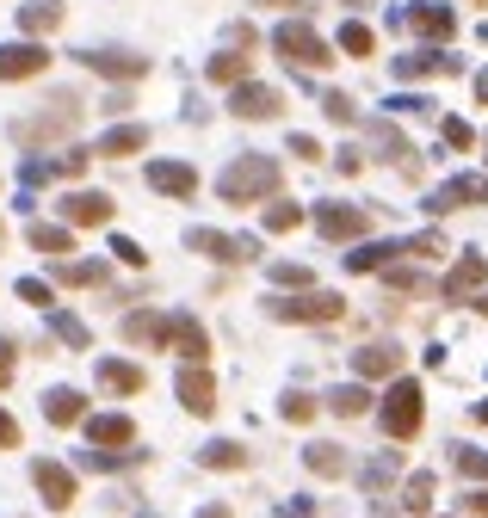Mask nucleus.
I'll use <instances>...</instances> for the list:
<instances>
[{
    "mask_svg": "<svg viewBox=\"0 0 488 518\" xmlns=\"http://www.w3.org/2000/svg\"><path fill=\"white\" fill-rule=\"evenodd\" d=\"M143 142H149V130H143V124H112V130H106V142H99V155H118V161H124V155H136Z\"/></svg>",
    "mask_w": 488,
    "mask_h": 518,
    "instance_id": "nucleus-22",
    "label": "nucleus"
},
{
    "mask_svg": "<svg viewBox=\"0 0 488 518\" xmlns=\"http://www.w3.org/2000/svg\"><path fill=\"white\" fill-rule=\"evenodd\" d=\"M19 296H25L31 309H44V315H50V284H44V278H19Z\"/></svg>",
    "mask_w": 488,
    "mask_h": 518,
    "instance_id": "nucleus-37",
    "label": "nucleus"
},
{
    "mask_svg": "<svg viewBox=\"0 0 488 518\" xmlns=\"http://www.w3.org/2000/svg\"><path fill=\"white\" fill-rule=\"evenodd\" d=\"M278 284H309V266H272Z\"/></svg>",
    "mask_w": 488,
    "mask_h": 518,
    "instance_id": "nucleus-47",
    "label": "nucleus"
},
{
    "mask_svg": "<svg viewBox=\"0 0 488 518\" xmlns=\"http://www.w3.org/2000/svg\"><path fill=\"white\" fill-rule=\"evenodd\" d=\"M451 204H488V179L464 173V179H451L445 192H433V210H451Z\"/></svg>",
    "mask_w": 488,
    "mask_h": 518,
    "instance_id": "nucleus-19",
    "label": "nucleus"
},
{
    "mask_svg": "<svg viewBox=\"0 0 488 518\" xmlns=\"http://www.w3.org/2000/svg\"><path fill=\"white\" fill-rule=\"evenodd\" d=\"M31 247H38V253H68V247H75V235L56 229V222H38V229H31Z\"/></svg>",
    "mask_w": 488,
    "mask_h": 518,
    "instance_id": "nucleus-30",
    "label": "nucleus"
},
{
    "mask_svg": "<svg viewBox=\"0 0 488 518\" xmlns=\"http://www.w3.org/2000/svg\"><path fill=\"white\" fill-rule=\"evenodd\" d=\"M297 222H303V210H297V204H272V210H266V229H278V235L297 229Z\"/></svg>",
    "mask_w": 488,
    "mask_h": 518,
    "instance_id": "nucleus-36",
    "label": "nucleus"
},
{
    "mask_svg": "<svg viewBox=\"0 0 488 518\" xmlns=\"http://www.w3.org/2000/svg\"><path fill=\"white\" fill-rule=\"evenodd\" d=\"M272 44H278V50H285V56H291L297 68H328V62H334V56H328V44H322V37H316V31H309L303 19H291V25H278V31H272Z\"/></svg>",
    "mask_w": 488,
    "mask_h": 518,
    "instance_id": "nucleus-3",
    "label": "nucleus"
},
{
    "mask_svg": "<svg viewBox=\"0 0 488 518\" xmlns=\"http://www.w3.org/2000/svg\"><path fill=\"white\" fill-rule=\"evenodd\" d=\"M68 13H62V0H25L19 7V31L25 37H44V31H56Z\"/></svg>",
    "mask_w": 488,
    "mask_h": 518,
    "instance_id": "nucleus-18",
    "label": "nucleus"
},
{
    "mask_svg": "<svg viewBox=\"0 0 488 518\" xmlns=\"http://www.w3.org/2000/svg\"><path fill=\"white\" fill-rule=\"evenodd\" d=\"M81 62H87V68H99V74H124V81L149 74V62H143V56H124V50H87Z\"/></svg>",
    "mask_w": 488,
    "mask_h": 518,
    "instance_id": "nucleus-20",
    "label": "nucleus"
},
{
    "mask_svg": "<svg viewBox=\"0 0 488 518\" xmlns=\"http://www.w3.org/2000/svg\"><path fill=\"white\" fill-rule=\"evenodd\" d=\"M13 364H19V346L7 340V333H0V389H7V383H13Z\"/></svg>",
    "mask_w": 488,
    "mask_h": 518,
    "instance_id": "nucleus-42",
    "label": "nucleus"
},
{
    "mask_svg": "<svg viewBox=\"0 0 488 518\" xmlns=\"http://www.w3.org/2000/svg\"><path fill=\"white\" fill-rule=\"evenodd\" d=\"M75 118H81V99H68V93H62V99H50L44 118H19V124H13V136H19V142H50V136H62Z\"/></svg>",
    "mask_w": 488,
    "mask_h": 518,
    "instance_id": "nucleus-5",
    "label": "nucleus"
},
{
    "mask_svg": "<svg viewBox=\"0 0 488 518\" xmlns=\"http://www.w3.org/2000/svg\"><path fill=\"white\" fill-rule=\"evenodd\" d=\"M173 395H180L192 414H211V407H217V383H211V370H204V364H186L180 383H173Z\"/></svg>",
    "mask_w": 488,
    "mask_h": 518,
    "instance_id": "nucleus-9",
    "label": "nucleus"
},
{
    "mask_svg": "<svg viewBox=\"0 0 488 518\" xmlns=\"http://www.w3.org/2000/svg\"><path fill=\"white\" fill-rule=\"evenodd\" d=\"M408 25L421 31V37H451V13H445V7H414Z\"/></svg>",
    "mask_w": 488,
    "mask_h": 518,
    "instance_id": "nucleus-27",
    "label": "nucleus"
},
{
    "mask_svg": "<svg viewBox=\"0 0 488 518\" xmlns=\"http://www.w3.org/2000/svg\"><path fill=\"white\" fill-rule=\"evenodd\" d=\"M316 229H322L328 241H353V235L365 229V210H353V204H328V210H316Z\"/></svg>",
    "mask_w": 488,
    "mask_h": 518,
    "instance_id": "nucleus-13",
    "label": "nucleus"
},
{
    "mask_svg": "<svg viewBox=\"0 0 488 518\" xmlns=\"http://www.w3.org/2000/svg\"><path fill=\"white\" fill-rule=\"evenodd\" d=\"M50 333H56V340H62V346H75V352H87V346H93V333H87V321H75V315H56V309H50Z\"/></svg>",
    "mask_w": 488,
    "mask_h": 518,
    "instance_id": "nucleus-26",
    "label": "nucleus"
},
{
    "mask_svg": "<svg viewBox=\"0 0 488 518\" xmlns=\"http://www.w3.org/2000/svg\"><path fill=\"white\" fill-rule=\"evenodd\" d=\"M427 500H433V475H408L402 506H408V512H427Z\"/></svg>",
    "mask_w": 488,
    "mask_h": 518,
    "instance_id": "nucleus-32",
    "label": "nucleus"
},
{
    "mask_svg": "<svg viewBox=\"0 0 488 518\" xmlns=\"http://www.w3.org/2000/svg\"><path fill=\"white\" fill-rule=\"evenodd\" d=\"M0 451H19V420L0 407Z\"/></svg>",
    "mask_w": 488,
    "mask_h": 518,
    "instance_id": "nucleus-43",
    "label": "nucleus"
},
{
    "mask_svg": "<svg viewBox=\"0 0 488 518\" xmlns=\"http://www.w3.org/2000/svg\"><path fill=\"white\" fill-rule=\"evenodd\" d=\"M106 266L99 259H56V284H99Z\"/></svg>",
    "mask_w": 488,
    "mask_h": 518,
    "instance_id": "nucleus-24",
    "label": "nucleus"
},
{
    "mask_svg": "<svg viewBox=\"0 0 488 518\" xmlns=\"http://www.w3.org/2000/svg\"><path fill=\"white\" fill-rule=\"evenodd\" d=\"M44 420H50V426H75V420H87V395L68 389V383H56V389L44 395Z\"/></svg>",
    "mask_w": 488,
    "mask_h": 518,
    "instance_id": "nucleus-11",
    "label": "nucleus"
},
{
    "mask_svg": "<svg viewBox=\"0 0 488 518\" xmlns=\"http://www.w3.org/2000/svg\"><path fill=\"white\" fill-rule=\"evenodd\" d=\"M390 475H396V457H377V463H365V488H383Z\"/></svg>",
    "mask_w": 488,
    "mask_h": 518,
    "instance_id": "nucleus-41",
    "label": "nucleus"
},
{
    "mask_svg": "<svg viewBox=\"0 0 488 518\" xmlns=\"http://www.w3.org/2000/svg\"><path fill=\"white\" fill-rule=\"evenodd\" d=\"M482 278H488V259H482V253H470V259H458V266H451L445 296H464V290H476Z\"/></svg>",
    "mask_w": 488,
    "mask_h": 518,
    "instance_id": "nucleus-23",
    "label": "nucleus"
},
{
    "mask_svg": "<svg viewBox=\"0 0 488 518\" xmlns=\"http://www.w3.org/2000/svg\"><path fill=\"white\" fill-rule=\"evenodd\" d=\"M390 253H408V247H396V241H377V247H359V253H346V266H353V272H371V266H383Z\"/></svg>",
    "mask_w": 488,
    "mask_h": 518,
    "instance_id": "nucleus-31",
    "label": "nucleus"
},
{
    "mask_svg": "<svg viewBox=\"0 0 488 518\" xmlns=\"http://www.w3.org/2000/svg\"><path fill=\"white\" fill-rule=\"evenodd\" d=\"M204 518H229V506H204Z\"/></svg>",
    "mask_w": 488,
    "mask_h": 518,
    "instance_id": "nucleus-50",
    "label": "nucleus"
},
{
    "mask_svg": "<svg viewBox=\"0 0 488 518\" xmlns=\"http://www.w3.org/2000/svg\"><path fill=\"white\" fill-rule=\"evenodd\" d=\"M167 321H173V315H161V309H136V315L124 321V340H130V346H167Z\"/></svg>",
    "mask_w": 488,
    "mask_h": 518,
    "instance_id": "nucleus-14",
    "label": "nucleus"
},
{
    "mask_svg": "<svg viewBox=\"0 0 488 518\" xmlns=\"http://www.w3.org/2000/svg\"><path fill=\"white\" fill-rule=\"evenodd\" d=\"M149 185H155V192H167V198H192L198 173H192L186 161H155V167H149Z\"/></svg>",
    "mask_w": 488,
    "mask_h": 518,
    "instance_id": "nucleus-15",
    "label": "nucleus"
},
{
    "mask_svg": "<svg viewBox=\"0 0 488 518\" xmlns=\"http://www.w3.org/2000/svg\"><path fill=\"white\" fill-rule=\"evenodd\" d=\"M50 68V50L38 37H25V44H0V81H31V74Z\"/></svg>",
    "mask_w": 488,
    "mask_h": 518,
    "instance_id": "nucleus-7",
    "label": "nucleus"
},
{
    "mask_svg": "<svg viewBox=\"0 0 488 518\" xmlns=\"http://www.w3.org/2000/svg\"><path fill=\"white\" fill-rule=\"evenodd\" d=\"M87 161H93V155H87V148H68V155H56V173H68V179H81V173H87Z\"/></svg>",
    "mask_w": 488,
    "mask_h": 518,
    "instance_id": "nucleus-39",
    "label": "nucleus"
},
{
    "mask_svg": "<svg viewBox=\"0 0 488 518\" xmlns=\"http://www.w3.org/2000/svg\"><path fill=\"white\" fill-rule=\"evenodd\" d=\"M285 420H297V426H303V420H316V395L291 389V395H285Z\"/></svg>",
    "mask_w": 488,
    "mask_h": 518,
    "instance_id": "nucleus-35",
    "label": "nucleus"
},
{
    "mask_svg": "<svg viewBox=\"0 0 488 518\" xmlns=\"http://www.w3.org/2000/svg\"><path fill=\"white\" fill-rule=\"evenodd\" d=\"M229 111H235V118H272V111H278V87H260V81H248V87H235V99H229Z\"/></svg>",
    "mask_w": 488,
    "mask_h": 518,
    "instance_id": "nucleus-16",
    "label": "nucleus"
},
{
    "mask_svg": "<svg viewBox=\"0 0 488 518\" xmlns=\"http://www.w3.org/2000/svg\"><path fill=\"white\" fill-rule=\"evenodd\" d=\"M445 142H451V148H470L476 136H470V124H464V118H445Z\"/></svg>",
    "mask_w": 488,
    "mask_h": 518,
    "instance_id": "nucleus-44",
    "label": "nucleus"
},
{
    "mask_svg": "<svg viewBox=\"0 0 488 518\" xmlns=\"http://www.w3.org/2000/svg\"><path fill=\"white\" fill-rule=\"evenodd\" d=\"M167 346L180 352L186 364H204V352H211V333H204L192 315H173V321H167Z\"/></svg>",
    "mask_w": 488,
    "mask_h": 518,
    "instance_id": "nucleus-10",
    "label": "nucleus"
},
{
    "mask_svg": "<svg viewBox=\"0 0 488 518\" xmlns=\"http://www.w3.org/2000/svg\"><path fill=\"white\" fill-rule=\"evenodd\" d=\"M470 512H488V494H470Z\"/></svg>",
    "mask_w": 488,
    "mask_h": 518,
    "instance_id": "nucleus-49",
    "label": "nucleus"
},
{
    "mask_svg": "<svg viewBox=\"0 0 488 518\" xmlns=\"http://www.w3.org/2000/svg\"><path fill=\"white\" fill-rule=\"evenodd\" d=\"M87 438L99 451H118V444L136 438V426H130V414H87Z\"/></svg>",
    "mask_w": 488,
    "mask_h": 518,
    "instance_id": "nucleus-12",
    "label": "nucleus"
},
{
    "mask_svg": "<svg viewBox=\"0 0 488 518\" xmlns=\"http://www.w3.org/2000/svg\"><path fill=\"white\" fill-rule=\"evenodd\" d=\"M451 463H458L464 475H482V481H488V451H470V444H458V457H451Z\"/></svg>",
    "mask_w": 488,
    "mask_h": 518,
    "instance_id": "nucleus-38",
    "label": "nucleus"
},
{
    "mask_svg": "<svg viewBox=\"0 0 488 518\" xmlns=\"http://www.w3.org/2000/svg\"><path fill=\"white\" fill-rule=\"evenodd\" d=\"M260 7H297V0H260Z\"/></svg>",
    "mask_w": 488,
    "mask_h": 518,
    "instance_id": "nucleus-53",
    "label": "nucleus"
},
{
    "mask_svg": "<svg viewBox=\"0 0 488 518\" xmlns=\"http://www.w3.org/2000/svg\"><path fill=\"white\" fill-rule=\"evenodd\" d=\"M31 481H38L44 506H56V512H68V506L81 500V488H75V469H68V463H56V457H38V463H31Z\"/></svg>",
    "mask_w": 488,
    "mask_h": 518,
    "instance_id": "nucleus-4",
    "label": "nucleus"
},
{
    "mask_svg": "<svg viewBox=\"0 0 488 518\" xmlns=\"http://www.w3.org/2000/svg\"><path fill=\"white\" fill-rule=\"evenodd\" d=\"M303 463H309V469H316V475H340V469H346V457H340V444H309V451H303Z\"/></svg>",
    "mask_w": 488,
    "mask_h": 518,
    "instance_id": "nucleus-29",
    "label": "nucleus"
},
{
    "mask_svg": "<svg viewBox=\"0 0 488 518\" xmlns=\"http://www.w3.org/2000/svg\"><path fill=\"white\" fill-rule=\"evenodd\" d=\"M476 309H482V315H488V296H482V303H476Z\"/></svg>",
    "mask_w": 488,
    "mask_h": 518,
    "instance_id": "nucleus-54",
    "label": "nucleus"
},
{
    "mask_svg": "<svg viewBox=\"0 0 488 518\" xmlns=\"http://www.w3.org/2000/svg\"><path fill=\"white\" fill-rule=\"evenodd\" d=\"M291 155H303V161H322V142H316V136H291Z\"/></svg>",
    "mask_w": 488,
    "mask_h": 518,
    "instance_id": "nucleus-46",
    "label": "nucleus"
},
{
    "mask_svg": "<svg viewBox=\"0 0 488 518\" xmlns=\"http://www.w3.org/2000/svg\"><path fill=\"white\" fill-rule=\"evenodd\" d=\"M340 50H346V56H371V50H377V37H371L365 25H346V31H340Z\"/></svg>",
    "mask_w": 488,
    "mask_h": 518,
    "instance_id": "nucleus-34",
    "label": "nucleus"
},
{
    "mask_svg": "<svg viewBox=\"0 0 488 518\" xmlns=\"http://www.w3.org/2000/svg\"><path fill=\"white\" fill-rule=\"evenodd\" d=\"M204 74H211V81H241V74H248V56H211Z\"/></svg>",
    "mask_w": 488,
    "mask_h": 518,
    "instance_id": "nucleus-33",
    "label": "nucleus"
},
{
    "mask_svg": "<svg viewBox=\"0 0 488 518\" xmlns=\"http://www.w3.org/2000/svg\"><path fill=\"white\" fill-rule=\"evenodd\" d=\"M328 118H334V124H353V99H346V93H328Z\"/></svg>",
    "mask_w": 488,
    "mask_h": 518,
    "instance_id": "nucleus-45",
    "label": "nucleus"
},
{
    "mask_svg": "<svg viewBox=\"0 0 488 518\" xmlns=\"http://www.w3.org/2000/svg\"><path fill=\"white\" fill-rule=\"evenodd\" d=\"M353 370L359 377H390V370H402V352L396 346H365V352H353Z\"/></svg>",
    "mask_w": 488,
    "mask_h": 518,
    "instance_id": "nucleus-21",
    "label": "nucleus"
},
{
    "mask_svg": "<svg viewBox=\"0 0 488 518\" xmlns=\"http://www.w3.org/2000/svg\"><path fill=\"white\" fill-rule=\"evenodd\" d=\"M198 463L204 469H241V463H248V451L229 444V438H217V444H204V451H198Z\"/></svg>",
    "mask_w": 488,
    "mask_h": 518,
    "instance_id": "nucleus-25",
    "label": "nucleus"
},
{
    "mask_svg": "<svg viewBox=\"0 0 488 518\" xmlns=\"http://www.w3.org/2000/svg\"><path fill=\"white\" fill-rule=\"evenodd\" d=\"M328 407H334V414H346V420H353V414H365V407H371V395H365L359 383H340V389L328 395Z\"/></svg>",
    "mask_w": 488,
    "mask_h": 518,
    "instance_id": "nucleus-28",
    "label": "nucleus"
},
{
    "mask_svg": "<svg viewBox=\"0 0 488 518\" xmlns=\"http://www.w3.org/2000/svg\"><path fill=\"white\" fill-rule=\"evenodd\" d=\"M309 512H316L309 500H285V506H278V518H309Z\"/></svg>",
    "mask_w": 488,
    "mask_h": 518,
    "instance_id": "nucleus-48",
    "label": "nucleus"
},
{
    "mask_svg": "<svg viewBox=\"0 0 488 518\" xmlns=\"http://www.w3.org/2000/svg\"><path fill=\"white\" fill-rule=\"evenodd\" d=\"M278 185V161L272 155H241L235 167H223V179H217V192H223V204H254V198H266Z\"/></svg>",
    "mask_w": 488,
    "mask_h": 518,
    "instance_id": "nucleus-1",
    "label": "nucleus"
},
{
    "mask_svg": "<svg viewBox=\"0 0 488 518\" xmlns=\"http://www.w3.org/2000/svg\"><path fill=\"white\" fill-rule=\"evenodd\" d=\"M99 389H106V395H136V389H143V364L106 358V364H99Z\"/></svg>",
    "mask_w": 488,
    "mask_h": 518,
    "instance_id": "nucleus-17",
    "label": "nucleus"
},
{
    "mask_svg": "<svg viewBox=\"0 0 488 518\" xmlns=\"http://www.w3.org/2000/svg\"><path fill=\"white\" fill-rule=\"evenodd\" d=\"M476 93H482V105H488V74H476Z\"/></svg>",
    "mask_w": 488,
    "mask_h": 518,
    "instance_id": "nucleus-51",
    "label": "nucleus"
},
{
    "mask_svg": "<svg viewBox=\"0 0 488 518\" xmlns=\"http://www.w3.org/2000/svg\"><path fill=\"white\" fill-rule=\"evenodd\" d=\"M62 222L68 229H99V222H112V198L106 192H62Z\"/></svg>",
    "mask_w": 488,
    "mask_h": 518,
    "instance_id": "nucleus-8",
    "label": "nucleus"
},
{
    "mask_svg": "<svg viewBox=\"0 0 488 518\" xmlns=\"http://www.w3.org/2000/svg\"><path fill=\"white\" fill-rule=\"evenodd\" d=\"M476 420H482V426H488V401H476Z\"/></svg>",
    "mask_w": 488,
    "mask_h": 518,
    "instance_id": "nucleus-52",
    "label": "nucleus"
},
{
    "mask_svg": "<svg viewBox=\"0 0 488 518\" xmlns=\"http://www.w3.org/2000/svg\"><path fill=\"white\" fill-rule=\"evenodd\" d=\"M421 420H427V395H421L414 377H402L390 395H383V432H390V438H414Z\"/></svg>",
    "mask_w": 488,
    "mask_h": 518,
    "instance_id": "nucleus-2",
    "label": "nucleus"
},
{
    "mask_svg": "<svg viewBox=\"0 0 488 518\" xmlns=\"http://www.w3.org/2000/svg\"><path fill=\"white\" fill-rule=\"evenodd\" d=\"M272 309V321H340L346 315V303L334 290H316V296H291V303H266Z\"/></svg>",
    "mask_w": 488,
    "mask_h": 518,
    "instance_id": "nucleus-6",
    "label": "nucleus"
},
{
    "mask_svg": "<svg viewBox=\"0 0 488 518\" xmlns=\"http://www.w3.org/2000/svg\"><path fill=\"white\" fill-rule=\"evenodd\" d=\"M112 253L124 259V266H130V272H143V259H149L143 247H136V241H124V235H112Z\"/></svg>",
    "mask_w": 488,
    "mask_h": 518,
    "instance_id": "nucleus-40",
    "label": "nucleus"
}]
</instances>
